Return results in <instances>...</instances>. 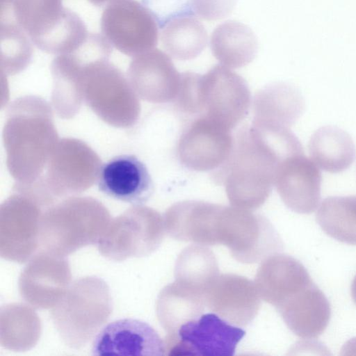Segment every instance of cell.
I'll use <instances>...</instances> for the list:
<instances>
[{
	"instance_id": "cell-1",
	"label": "cell",
	"mask_w": 356,
	"mask_h": 356,
	"mask_svg": "<svg viewBox=\"0 0 356 356\" xmlns=\"http://www.w3.org/2000/svg\"><path fill=\"white\" fill-rule=\"evenodd\" d=\"M300 154L302 146L289 129L252 124L237 131L231 154L216 175L233 206L257 209L270 194L281 164Z\"/></svg>"
},
{
	"instance_id": "cell-2",
	"label": "cell",
	"mask_w": 356,
	"mask_h": 356,
	"mask_svg": "<svg viewBox=\"0 0 356 356\" xmlns=\"http://www.w3.org/2000/svg\"><path fill=\"white\" fill-rule=\"evenodd\" d=\"M251 102L246 81L222 65H215L203 75L181 73L173 101L181 112L207 117L230 130L246 117Z\"/></svg>"
},
{
	"instance_id": "cell-3",
	"label": "cell",
	"mask_w": 356,
	"mask_h": 356,
	"mask_svg": "<svg viewBox=\"0 0 356 356\" xmlns=\"http://www.w3.org/2000/svg\"><path fill=\"white\" fill-rule=\"evenodd\" d=\"M14 12L33 45L51 54L76 49L88 38L83 20L62 0H14Z\"/></svg>"
},
{
	"instance_id": "cell-4",
	"label": "cell",
	"mask_w": 356,
	"mask_h": 356,
	"mask_svg": "<svg viewBox=\"0 0 356 356\" xmlns=\"http://www.w3.org/2000/svg\"><path fill=\"white\" fill-rule=\"evenodd\" d=\"M159 27L150 10L136 0H113L101 17L102 35L113 47L129 56L155 49Z\"/></svg>"
},
{
	"instance_id": "cell-5",
	"label": "cell",
	"mask_w": 356,
	"mask_h": 356,
	"mask_svg": "<svg viewBox=\"0 0 356 356\" xmlns=\"http://www.w3.org/2000/svg\"><path fill=\"white\" fill-rule=\"evenodd\" d=\"M245 331L218 314H202L168 334L165 345L168 355L233 356Z\"/></svg>"
},
{
	"instance_id": "cell-6",
	"label": "cell",
	"mask_w": 356,
	"mask_h": 356,
	"mask_svg": "<svg viewBox=\"0 0 356 356\" xmlns=\"http://www.w3.org/2000/svg\"><path fill=\"white\" fill-rule=\"evenodd\" d=\"M233 142L230 129L207 117H195L179 140L178 159L190 170H213L227 160Z\"/></svg>"
},
{
	"instance_id": "cell-7",
	"label": "cell",
	"mask_w": 356,
	"mask_h": 356,
	"mask_svg": "<svg viewBox=\"0 0 356 356\" xmlns=\"http://www.w3.org/2000/svg\"><path fill=\"white\" fill-rule=\"evenodd\" d=\"M91 351L97 356H163L166 349L165 342L148 323L126 318L105 325L95 337Z\"/></svg>"
},
{
	"instance_id": "cell-8",
	"label": "cell",
	"mask_w": 356,
	"mask_h": 356,
	"mask_svg": "<svg viewBox=\"0 0 356 356\" xmlns=\"http://www.w3.org/2000/svg\"><path fill=\"white\" fill-rule=\"evenodd\" d=\"M97 184L104 195L141 206L154 192V184L145 165L133 154L113 157L97 171Z\"/></svg>"
},
{
	"instance_id": "cell-9",
	"label": "cell",
	"mask_w": 356,
	"mask_h": 356,
	"mask_svg": "<svg viewBox=\"0 0 356 356\" xmlns=\"http://www.w3.org/2000/svg\"><path fill=\"white\" fill-rule=\"evenodd\" d=\"M321 181L316 164L301 154L288 158L281 164L275 186L288 208L309 214L315 211L320 202Z\"/></svg>"
},
{
	"instance_id": "cell-10",
	"label": "cell",
	"mask_w": 356,
	"mask_h": 356,
	"mask_svg": "<svg viewBox=\"0 0 356 356\" xmlns=\"http://www.w3.org/2000/svg\"><path fill=\"white\" fill-rule=\"evenodd\" d=\"M212 312L231 324L246 325L260 306L259 295L252 282L238 275H218L204 293Z\"/></svg>"
},
{
	"instance_id": "cell-11",
	"label": "cell",
	"mask_w": 356,
	"mask_h": 356,
	"mask_svg": "<svg viewBox=\"0 0 356 356\" xmlns=\"http://www.w3.org/2000/svg\"><path fill=\"white\" fill-rule=\"evenodd\" d=\"M129 74L144 99L155 103L174 101L180 85L181 74L170 57L154 49L134 57Z\"/></svg>"
},
{
	"instance_id": "cell-12",
	"label": "cell",
	"mask_w": 356,
	"mask_h": 356,
	"mask_svg": "<svg viewBox=\"0 0 356 356\" xmlns=\"http://www.w3.org/2000/svg\"><path fill=\"white\" fill-rule=\"evenodd\" d=\"M277 309L288 327L303 339L319 337L326 329L331 316L328 300L313 282Z\"/></svg>"
},
{
	"instance_id": "cell-13",
	"label": "cell",
	"mask_w": 356,
	"mask_h": 356,
	"mask_svg": "<svg viewBox=\"0 0 356 356\" xmlns=\"http://www.w3.org/2000/svg\"><path fill=\"white\" fill-rule=\"evenodd\" d=\"M221 207L197 200L177 202L165 214V229L177 240L216 245V222Z\"/></svg>"
},
{
	"instance_id": "cell-14",
	"label": "cell",
	"mask_w": 356,
	"mask_h": 356,
	"mask_svg": "<svg viewBox=\"0 0 356 356\" xmlns=\"http://www.w3.org/2000/svg\"><path fill=\"white\" fill-rule=\"evenodd\" d=\"M305 109L300 91L286 83H275L258 90L252 99V124L289 129Z\"/></svg>"
},
{
	"instance_id": "cell-15",
	"label": "cell",
	"mask_w": 356,
	"mask_h": 356,
	"mask_svg": "<svg viewBox=\"0 0 356 356\" xmlns=\"http://www.w3.org/2000/svg\"><path fill=\"white\" fill-rule=\"evenodd\" d=\"M259 270L267 273V277L257 275L258 293L276 307L312 282L305 266L286 254L273 255Z\"/></svg>"
},
{
	"instance_id": "cell-16",
	"label": "cell",
	"mask_w": 356,
	"mask_h": 356,
	"mask_svg": "<svg viewBox=\"0 0 356 356\" xmlns=\"http://www.w3.org/2000/svg\"><path fill=\"white\" fill-rule=\"evenodd\" d=\"M210 46L220 65L231 69L244 67L255 58L258 42L252 29L236 21H227L213 31Z\"/></svg>"
},
{
	"instance_id": "cell-17",
	"label": "cell",
	"mask_w": 356,
	"mask_h": 356,
	"mask_svg": "<svg viewBox=\"0 0 356 356\" xmlns=\"http://www.w3.org/2000/svg\"><path fill=\"white\" fill-rule=\"evenodd\" d=\"M308 147L316 164L332 173L348 169L355 156V146L351 136L336 126L317 129L311 136Z\"/></svg>"
},
{
	"instance_id": "cell-18",
	"label": "cell",
	"mask_w": 356,
	"mask_h": 356,
	"mask_svg": "<svg viewBox=\"0 0 356 356\" xmlns=\"http://www.w3.org/2000/svg\"><path fill=\"white\" fill-rule=\"evenodd\" d=\"M13 1L1 0V67L9 74L23 70L33 52V42L16 18Z\"/></svg>"
},
{
	"instance_id": "cell-19",
	"label": "cell",
	"mask_w": 356,
	"mask_h": 356,
	"mask_svg": "<svg viewBox=\"0 0 356 356\" xmlns=\"http://www.w3.org/2000/svg\"><path fill=\"white\" fill-rule=\"evenodd\" d=\"M161 40L169 56L187 60L202 53L207 44L208 35L195 15H184L171 19L161 28Z\"/></svg>"
},
{
	"instance_id": "cell-20",
	"label": "cell",
	"mask_w": 356,
	"mask_h": 356,
	"mask_svg": "<svg viewBox=\"0 0 356 356\" xmlns=\"http://www.w3.org/2000/svg\"><path fill=\"white\" fill-rule=\"evenodd\" d=\"M161 323L168 334H171L184 323L202 314L206 306L204 294L175 281L163 289L160 294Z\"/></svg>"
},
{
	"instance_id": "cell-21",
	"label": "cell",
	"mask_w": 356,
	"mask_h": 356,
	"mask_svg": "<svg viewBox=\"0 0 356 356\" xmlns=\"http://www.w3.org/2000/svg\"><path fill=\"white\" fill-rule=\"evenodd\" d=\"M316 218L326 234L338 241L356 245V195L326 197Z\"/></svg>"
},
{
	"instance_id": "cell-22",
	"label": "cell",
	"mask_w": 356,
	"mask_h": 356,
	"mask_svg": "<svg viewBox=\"0 0 356 356\" xmlns=\"http://www.w3.org/2000/svg\"><path fill=\"white\" fill-rule=\"evenodd\" d=\"M143 3L152 13L161 29L177 17L194 15L191 0H143Z\"/></svg>"
},
{
	"instance_id": "cell-23",
	"label": "cell",
	"mask_w": 356,
	"mask_h": 356,
	"mask_svg": "<svg viewBox=\"0 0 356 356\" xmlns=\"http://www.w3.org/2000/svg\"><path fill=\"white\" fill-rule=\"evenodd\" d=\"M237 0H191L194 15L205 20H217L227 16Z\"/></svg>"
},
{
	"instance_id": "cell-24",
	"label": "cell",
	"mask_w": 356,
	"mask_h": 356,
	"mask_svg": "<svg viewBox=\"0 0 356 356\" xmlns=\"http://www.w3.org/2000/svg\"><path fill=\"white\" fill-rule=\"evenodd\" d=\"M90 3L97 6H102L107 5L109 2L113 0H88Z\"/></svg>"
},
{
	"instance_id": "cell-25",
	"label": "cell",
	"mask_w": 356,
	"mask_h": 356,
	"mask_svg": "<svg viewBox=\"0 0 356 356\" xmlns=\"http://www.w3.org/2000/svg\"><path fill=\"white\" fill-rule=\"evenodd\" d=\"M351 296L356 305V276L353 279L351 284Z\"/></svg>"
}]
</instances>
